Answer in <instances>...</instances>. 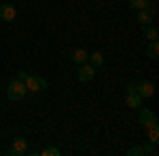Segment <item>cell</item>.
<instances>
[{"label": "cell", "mask_w": 159, "mask_h": 156, "mask_svg": "<svg viewBox=\"0 0 159 156\" xmlns=\"http://www.w3.org/2000/svg\"><path fill=\"white\" fill-rule=\"evenodd\" d=\"M25 84L24 80H19V78H13L11 82L7 84V97L11 99V101H19V99H24L25 97Z\"/></svg>", "instance_id": "obj_1"}, {"label": "cell", "mask_w": 159, "mask_h": 156, "mask_svg": "<svg viewBox=\"0 0 159 156\" xmlns=\"http://www.w3.org/2000/svg\"><path fill=\"white\" fill-rule=\"evenodd\" d=\"M25 91L28 93H40V91H45L47 86H49V82L45 80V78H40V76H36V74H30V76H25Z\"/></svg>", "instance_id": "obj_2"}, {"label": "cell", "mask_w": 159, "mask_h": 156, "mask_svg": "<svg viewBox=\"0 0 159 156\" xmlns=\"http://www.w3.org/2000/svg\"><path fill=\"white\" fill-rule=\"evenodd\" d=\"M24 154H28V139L17 135L11 141V148L7 150V156H24Z\"/></svg>", "instance_id": "obj_3"}, {"label": "cell", "mask_w": 159, "mask_h": 156, "mask_svg": "<svg viewBox=\"0 0 159 156\" xmlns=\"http://www.w3.org/2000/svg\"><path fill=\"white\" fill-rule=\"evenodd\" d=\"M96 76V68L91 65V63H81V68H79V72H76V78H79V82H89L91 78Z\"/></svg>", "instance_id": "obj_4"}, {"label": "cell", "mask_w": 159, "mask_h": 156, "mask_svg": "<svg viewBox=\"0 0 159 156\" xmlns=\"http://www.w3.org/2000/svg\"><path fill=\"white\" fill-rule=\"evenodd\" d=\"M138 120H140V124H142L144 129L153 127V124H157V116H155V112H153V110H140Z\"/></svg>", "instance_id": "obj_5"}, {"label": "cell", "mask_w": 159, "mask_h": 156, "mask_svg": "<svg viewBox=\"0 0 159 156\" xmlns=\"http://www.w3.org/2000/svg\"><path fill=\"white\" fill-rule=\"evenodd\" d=\"M0 19L2 21H15L17 19V9L13 4H0Z\"/></svg>", "instance_id": "obj_6"}, {"label": "cell", "mask_w": 159, "mask_h": 156, "mask_svg": "<svg viewBox=\"0 0 159 156\" xmlns=\"http://www.w3.org/2000/svg\"><path fill=\"white\" fill-rule=\"evenodd\" d=\"M136 91H138V95L142 97H153L155 95V84L151 82V80H144V82H140V84H136Z\"/></svg>", "instance_id": "obj_7"}, {"label": "cell", "mask_w": 159, "mask_h": 156, "mask_svg": "<svg viewBox=\"0 0 159 156\" xmlns=\"http://www.w3.org/2000/svg\"><path fill=\"white\" fill-rule=\"evenodd\" d=\"M125 103H127L129 108H140V106H142V97L138 95V91H127Z\"/></svg>", "instance_id": "obj_8"}, {"label": "cell", "mask_w": 159, "mask_h": 156, "mask_svg": "<svg viewBox=\"0 0 159 156\" xmlns=\"http://www.w3.org/2000/svg\"><path fill=\"white\" fill-rule=\"evenodd\" d=\"M147 57L151 61H157L159 59V42L157 40H151L148 42V47H147Z\"/></svg>", "instance_id": "obj_9"}, {"label": "cell", "mask_w": 159, "mask_h": 156, "mask_svg": "<svg viewBox=\"0 0 159 156\" xmlns=\"http://www.w3.org/2000/svg\"><path fill=\"white\" fill-rule=\"evenodd\" d=\"M138 23H142L144 27H147V25H151V23H153V11H148V9L138 11Z\"/></svg>", "instance_id": "obj_10"}, {"label": "cell", "mask_w": 159, "mask_h": 156, "mask_svg": "<svg viewBox=\"0 0 159 156\" xmlns=\"http://www.w3.org/2000/svg\"><path fill=\"white\" fill-rule=\"evenodd\" d=\"M87 59H89V63H91V65L98 70L100 65L104 63V55H102L100 51H93V53H89V57H87Z\"/></svg>", "instance_id": "obj_11"}, {"label": "cell", "mask_w": 159, "mask_h": 156, "mask_svg": "<svg viewBox=\"0 0 159 156\" xmlns=\"http://www.w3.org/2000/svg\"><path fill=\"white\" fill-rule=\"evenodd\" d=\"M87 57H89V53H87L85 48H76V51L72 53V61H74V63H79V65H81V63H85Z\"/></svg>", "instance_id": "obj_12"}, {"label": "cell", "mask_w": 159, "mask_h": 156, "mask_svg": "<svg viewBox=\"0 0 159 156\" xmlns=\"http://www.w3.org/2000/svg\"><path fill=\"white\" fill-rule=\"evenodd\" d=\"M147 131H148V141L157 145L159 144V127H157V124H153V127H148Z\"/></svg>", "instance_id": "obj_13"}, {"label": "cell", "mask_w": 159, "mask_h": 156, "mask_svg": "<svg viewBox=\"0 0 159 156\" xmlns=\"http://www.w3.org/2000/svg\"><path fill=\"white\" fill-rule=\"evenodd\" d=\"M129 6L136 11H142V9H151V0H129Z\"/></svg>", "instance_id": "obj_14"}, {"label": "cell", "mask_w": 159, "mask_h": 156, "mask_svg": "<svg viewBox=\"0 0 159 156\" xmlns=\"http://www.w3.org/2000/svg\"><path fill=\"white\" fill-rule=\"evenodd\" d=\"M144 36H147L148 42H151V40H157V30H155L153 25H147V27H144Z\"/></svg>", "instance_id": "obj_15"}, {"label": "cell", "mask_w": 159, "mask_h": 156, "mask_svg": "<svg viewBox=\"0 0 159 156\" xmlns=\"http://www.w3.org/2000/svg\"><path fill=\"white\" fill-rule=\"evenodd\" d=\"M142 152H144V154L155 156V154H157V148H155V144H151V141H148V144H144V145H142Z\"/></svg>", "instance_id": "obj_16"}, {"label": "cell", "mask_w": 159, "mask_h": 156, "mask_svg": "<svg viewBox=\"0 0 159 156\" xmlns=\"http://www.w3.org/2000/svg\"><path fill=\"white\" fill-rule=\"evenodd\" d=\"M61 152L57 150V148H53V145H49V148H45L43 150V156H60Z\"/></svg>", "instance_id": "obj_17"}, {"label": "cell", "mask_w": 159, "mask_h": 156, "mask_svg": "<svg viewBox=\"0 0 159 156\" xmlns=\"http://www.w3.org/2000/svg\"><path fill=\"white\" fill-rule=\"evenodd\" d=\"M127 154H129V156H144V152H142V148L134 145V148H129V150H127Z\"/></svg>", "instance_id": "obj_18"}, {"label": "cell", "mask_w": 159, "mask_h": 156, "mask_svg": "<svg viewBox=\"0 0 159 156\" xmlns=\"http://www.w3.org/2000/svg\"><path fill=\"white\" fill-rule=\"evenodd\" d=\"M25 76H28V72H24V70L17 72V78H19V80H25Z\"/></svg>", "instance_id": "obj_19"}]
</instances>
